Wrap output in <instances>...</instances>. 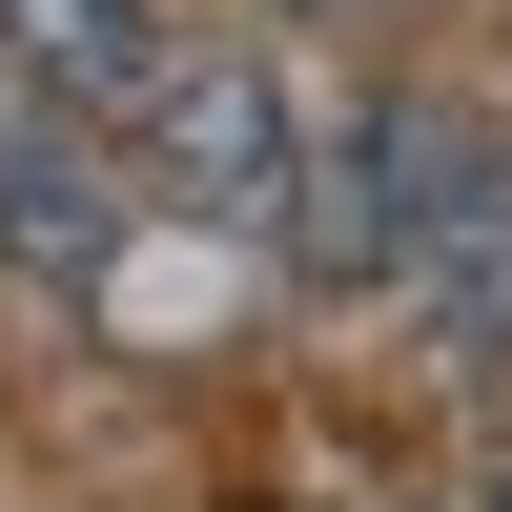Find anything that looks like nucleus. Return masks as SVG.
I'll list each match as a JSON object with an SVG mask.
<instances>
[{
	"mask_svg": "<svg viewBox=\"0 0 512 512\" xmlns=\"http://www.w3.org/2000/svg\"><path fill=\"white\" fill-rule=\"evenodd\" d=\"M144 185L185 205V226H226V246L287 226V82L246 62V41H164L144 62Z\"/></svg>",
	"mask_w": 512,
	"mask_h": 512,
	"instance_id": "f257e3e1",
	"label": "nucleus"
},
{
	"mask_svg": "<svg viewBox=\"0 0 512 512\" xmlns=\"http://www.w3.org/2000/svg\"><path fill=\"white\" fill-rule=\"evenodd\" d=\"M103 246H123V164H103V123L41 103V82H0V267L82 287Z\"/></svg>",
	"mask_w": 512,
	"mask_h": 512,
	"instance_id": "f03ea898",
	"label": "nucleus"
},
{
	"mask_svg": "<svg viewBox=\"0 0 512 512\" xmlns=\"http://www.w3.org/2000/svg\"><path fill=\"white\" fill-rule=\"evenodd\" d=\"M287 267L308 287H390V103H287Z\"/></svg>",
	"mask_w": 512,
	"mask_h": 512,
	"instance_id": "7ed1b4c3",
	"label": "nucleus"
},
{
	"mask_svg": "<svg viewBox=\"0 0 512 512\" xmlns=\"http://www.w3.org/2000/svg\"><path fill=\"white\" fill-rule=\"evenodd\" d=\"M144 62H164V21L144 0H0V82H41V103H144Z\"/></svg>",
	"mask_w": 512,
	"mask_h": 512,
	"instance_id": "20e7f679",
	"label": "nucleus"
},
{
	"mask_svg": "<svg viewBox=\"0 0 512 512\" xmlns=\"http://www.w3.org/2000/svg\"><path fill=\"white\" fill-rule=\"evenodd\" d=\"M472 512H512V472H492V492H472Z\"/></svg>",
	"mask_w": 512,
	"mask_h": 512,
	"instance_id": "39448f33",
	"label": "nucleus"
},
{
	"mask_svg": "<svg viewBox=\"0 0 512 512\" xmlns=\"http://www.w3.org/2000/svg\"><path fill=\"white\" fill-rule=\"evenodd\" d=\"M308 21H349V0H308Z\"/></svg>",
	"mask_w": 512,
	"mask_h": 512,
	"instance_id": "423d86ee",
	"label": "nucleus"
}]
</instances>
